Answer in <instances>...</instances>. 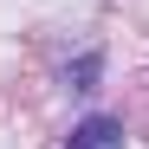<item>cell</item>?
<instances>
[{
    "label": "cell",
    "instance_id": "cell-1",
    "mask_svg": "<svg viewBox=\"0 0 149 149\" xmlns=\"http://www.w3.org/2000/svg\"><path fill=\"white\" fill-rule=\"evenodd\" d=\"M65 149H123V123H117V117H84Z\"/></svg>",
    "mask_w": 149,
    "mask_h": 149
}]
</instances>
